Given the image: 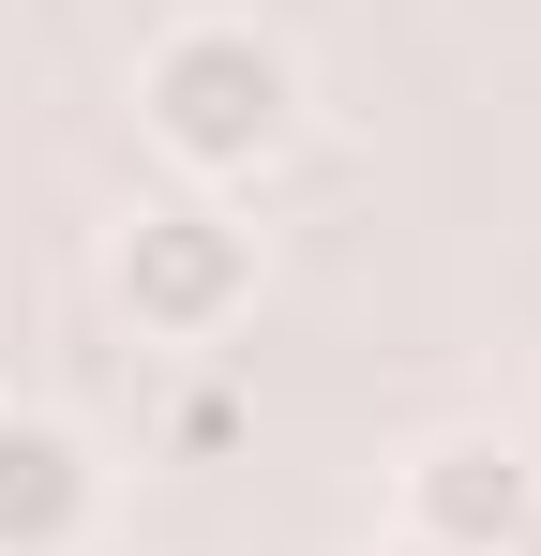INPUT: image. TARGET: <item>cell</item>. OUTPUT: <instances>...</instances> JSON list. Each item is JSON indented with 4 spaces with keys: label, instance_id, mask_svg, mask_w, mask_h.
Wrapping results in <instances>:
<instances>
[{
    "label": "cell",
    "instance_id": "1",
    "mask_svg": "<svg viewBox=\"0 0 541 556\" xmlns=\"http://www.w3.org/2000/svg\"><path fill=\"white\" fill-rule=\"evenodd\" d=\"M151 136H166L196 181H241V166H270L286 151V121H301V76H286V46L270 30H241V15H211V30H166L151 46Z\"/></svg>",
    "mask_w": 541,
    "mask_h": 556
},
{
    "label": "cell",
    "instance_id": "2",
    "mask_svg": "<svg viewBox=\"0 0 541 556\" xmlns=\"http://www.w3.org/2000/svg\"><path fill=\"white\" fill-rule=\"evenodd\" d=\"M241 286H256V241H241L226 211H136V226H121V301H136L151 331H226Z\"/></svg>",
    "mask_w": 541,
    "mask_h": 556
},
{
    "label": "cell",
    "instance_id": "3",
    "mask_svg": "<svg viewBox=\"0 0 541 556\" xmlns=\"http://www.w3.org/2000/svg\"><path fill=\"white\" fill-rule=\"evenodd\" d=\"M406 542H451V556H496L512 527H527V452L512 437H437L422 452V481H406Z\"/></svg>",
    "mask_w": 541,
    "mask_h": 556
},
{
    "label": "cell",
    "instance_id": "4",
    "mask_svg": "<svg viewBox=\"0 0 541 556\" xmlns=\"http://www.w3.org/2000/svg\"><path fill=\"white\" fill-rule=\"evenodd\" d=\"M76 527H90V452L61 421L0 406V556H61Z\"/></svg>",
    "mask_w": 541,
    "mask_h": 556
},
{
    "label": "cell",
    "instance_id": "5",
    "mask_svg": "<svg viewBox=\"0 0 541 556\" xmlns=\"http://www.w3.org/2000/svg\"><path fill=\"white\" fill-rule=\"evenodd\" d=\"M391 556H451V542H391Z\"/></svg>",
    "mask_w": 541,
    "mask_h": 556
}]
</instances>
